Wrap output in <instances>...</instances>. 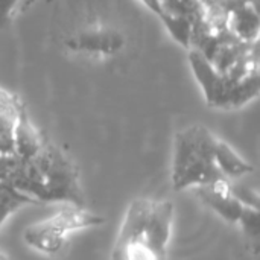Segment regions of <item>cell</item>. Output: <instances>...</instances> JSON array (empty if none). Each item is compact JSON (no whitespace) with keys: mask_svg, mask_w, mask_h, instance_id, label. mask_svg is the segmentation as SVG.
I'll use <instances>...</instances> for the list:
<instances>
[{"mask_svg":"<svg viewBox=\"0 0 260 260\" xmlns=\"http://www.w3.org/2000/svg\"><path fill=\"white\" fill-rule=\"evenodd\" d=\"M27 204H35L27 195L18 192L8 180L0 181V229L3 222L18 209L27 206Z\"/></svg>","mask_w":260,"mask_h":260,"instance_id":"obj_12","label":"cell"},{"mask_svg":"<svg viewBox=\"0 0 260 260\" xmlns=\"http://www.w3.org/2000/svg\"><path fill=\"white\" fill-rule=\"evenodd\" d=\"M23 108L17 96L0 88V155H15V128Z\"/></svg>","mask_w":260,"mask_h":260,"instance_id":"obj_8","label":"cell"},{"mask_svg":"<svg viewBox=\"0 0 260 260\" xmlns=\"http://www.w3.org/2000/svg\"><path fill=\"white\" fill-rule=\"evenodd\" d=\"M15 163H17L15 155H0V181L8 180Z\"/></svg>","mask_w":260,"mask_h":260,"instance_id":"obj_14","label":"cell"},{"mask_svg":"<svg viewBox=\"0 0 260 260\" xmlns=\"http://www.w3.org/2000/svg\"><path fill=\"white\" fill-rule=\"evenodd\" d=\"M238 224L242 227L244 233L248 238L256 241L259 238V209L247 206Z\"/></svg>","mask_w":260,"mask_h":260,"instance_id":"obj_13","label":"cell"},{"mask_svg":"<svg viewBox=\"0 0 260 260\" xmlns=\"http://www.w3.org/2000/svg\"><path fill=\"white\" fill-rule=\"evenodd\" d=\"M44 139L41 133L32 125L29 120V116L26 114V110L23 108L17 122L15 128V157L17 158H29L35 155L40 148L44 145Z\"/></svg>","mask_w":260,"mask_h":260,"instance_id":"obj_10","label":"cell"},{"mask_svg":"<svg viewBox=\"0 0 260 260\" xmlns=\"http://www.w3.org/2000/svg\"><path fill=\"white\" fill-rule=\"evenodd\" d=\"M20 0H0V26L6 24Z\"/></svg>","mask_w":260,"mask_h":260,"instance_id":"obj_15","label":"cell"},{"mask_svg":"<svg viewBox=\"0 0 260 260\" xmlns=\"http://www.w3.org/2000/svg\"><path fill=\"white\" fill-rule=\"evenodd\" d=\"M259 24L257 3H247L227 11V27L235 37H238L242 41H257Z\"/></svg>","mask_w":260,"mask_h":260,"instance_id":"obj_9","label":"cell"},{"mask_svg":"<svg viewBox=\"0 0 260 260\" xmlns=\"http://www.w3.org/2000/svg\"><path fill=\"white\" fill-rule=\"evenodd\" d=\"M232 183L233 181L227 178H221L210 184L197 187L195 192L198 198H201V201L207 207H210L218 216L235 225L239 222L247 206L238 200L233 192Z\"/></svg>","mask_w":260,"mask_h":260,"instance_id":"obj_7","label":"cell"},{"mask_svg":"<svg viewBox=\"0 0 260 260\" xmlns=\"http://www.w3.org/2000/svg\"><path fill=\"white\" fill-rule=\"evenodd\" d=\"M189 62L204 91L207 105L212 108L236 110L259 94V75H253L244 81H235L216 72L207 58L195 49L189 50Z\"/></svg>","mask_w":260,"mask_h":260,"instance_id":"obj_5","label":"cell"},{"mask_svg":"<svg viewBox=\"0 0 260 260\" xmlns=\"http://www.w3.org/2000/svg\"><path fill=\"white\" fill-rule=\"evenodd\" d=\"M8 181L34 203H62L85 207L79 171L56 145L44 142L29 158H17Z\"/></svg>","mask_w":260,"mask_h":260,"instance_id":"obj_1","label":"cell"},{"mask_svg":"<svg viewBox=\"0 0 260 260\" xmlns=\"http://www.w3.org/2000/svg\"><path fill=\"white\" fill-rule=\"evenodd\" d=\"M216 140L218 137L203 125H190L175 134L171 181L177 192L225 178L215 160Z\"/></svg>","mask_w":260,"mask_h":260,"instance_id":"obj_3","label":"cell"},{"mask_svg":"<svg viewBox=\"0 0 260 260\" xmlns=\"http://www.w3.org/2000/svg\"><path fill=\"white\" fill-rule=\"evenodd\" d=\"M215 160L219 172L230 181L242 178L253 172V166L245 161L232 146L218 139L215 146Z\"/></svg>","mask_w":260,"mask_h":260,"instance_id":"obj_11","label":"cell"},{"mask_svg":"<svg viewBox=\"0 0 260 260\" xmlns=\"http://www.w3.org/2000/svg\"><path fill=\"white\" fill-rule=\"evenodd\" d=\"M142 3H143L148 9H151L160 20L165 18V12H163L161 6H160V3H158V0H142Z\"/></svg>","mask_w":260,"mask_h":260,"instance_id":"obj_16","label":"cell"},{"mask_svg":"<svg viewBox=\"0 0 260 260\" xmlns=\"http://www.w3.org/2000/svg\"><path fill=\"white\" fill-rule=\"evenodd\" d=\"M123 34L113 26H93L72 35L66 46L78 53L93 56H114L125 47Z\"/></svg>","mask_w":260,"mask_h":260,"instance_id":"obj_6","label":"cell"},{"mask_svg":"<svg viewBox=\"0 0 260 260\" xmlns=\"http://www.w3.org/2000/svg\"><path fill=\"white\" fill-rule=\"evenodd\" d=\"M0 260H11V259H9V256H8L5 251H2V250H0Z\"/></svg>","mask_w":260,"mask_h":260,"instance_id":"obj_17","label":"cell"},{"mask_svg":"<svg viewBox=\"0 0 260 260\" xmlns=\"http://www.w3.org/2000/svg\"><path fill=\"white\" fill-rule=\"evenodd\" d=\"M174 218L169 200H133L116 235L111 260H168Z\"/></svg>","mask_w":260,"mask_h":260,"instance_id":"obj_2","label":"cell"},{"mask_svg":"<svg viewBox=\"0 0 260 260\" xmlns=\"http://www.w3.org/2000/svg\"><path fill=\"white\" fill-rule=\"evenodd\" d=\"M105 219L87 207L66 204L53 215L27 225L23 232L24 244L47 257H58L67 248L76 232L99 227Z\"/></svg>","mask_w":260,"mask_h":260,"instance_id":"obj_4","label":"cell"}]
</instances>
